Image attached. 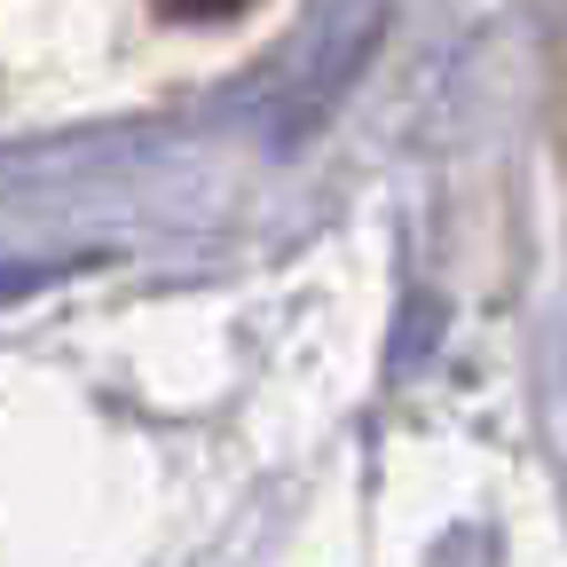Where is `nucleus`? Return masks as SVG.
<instances>
[{"label":"nucleus","instance_id":"obj_1","mask_svg":"<svg viewBox=\"0 0 567 567\" xmlns=\"http://www.w3.org/2000/svg\"><path fill=\"white\" fill-rule=\"evenodd\" d=\"M166 17H182V24H229V17H245L252 0H158Z\"/></svg>","mask_w":567,"mask_h":567}]
</instances>
